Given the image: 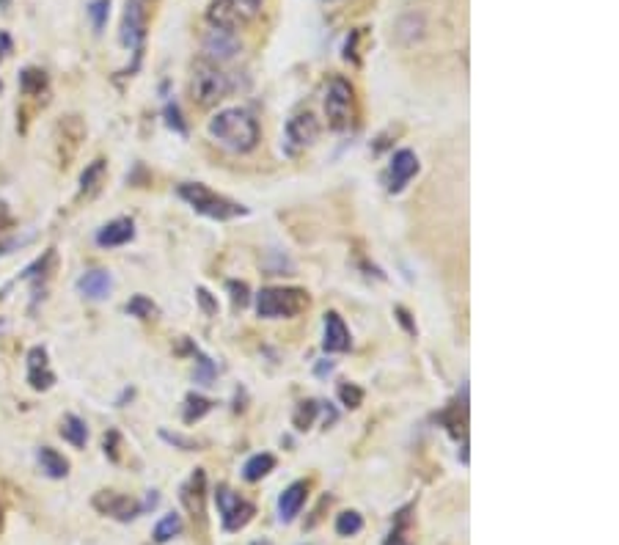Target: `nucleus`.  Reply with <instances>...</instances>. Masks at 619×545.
<instances>
[{
	"instance_id": "30",
	"label": "nucleus",
	"mask_w": 619,
	"mask_h": 545,
	"mask_svg": "<svg viewBox=\"0 0 619 545\" xmlns=\"http://www.w3.org/2000/svg\"><path fill=\"white\" fill-rule=\"evenodd\" d=\"M339 396H342V403H344L347 408H358V405L363 403V391H360L355 383H342V386H339Z\"/></svg>"
},
{
	"instance_id": "25",
	"label": "nucleus",
	"mask_w": 619,
	"mask_h": 545,
	"mask_svg": "<svg viewBox=\"0 0 619 545\" xmlns=\"http://www.w3.org/2000/svg\"><path fill=\"white\" fill-rule=\"evenodd\" d=\"M209 408H212L209 399H204V396H199V394H191V396H188V408H185V422H188V424L199 422L201 416L209 413Z\"/></svg>"
},
{
	"instance_id": "14",
	"label": "nucleus",
	"mask_w": 619,
	"mask_h": 545,
	"mask_svg": "<svg viewBox=\"0 0 619 545\" xmlns=\"http://www.w3.org/2000/svg\"><path fill=\"white\" fill-rule=\"evenodd\" d=\"M322 347L327 353H344L350 350V331L344 319L336 311H327L325 314V336H322Z\"/></svg>"
},
{
	"instance_id": "28",
	"label": "nucleus",
	"mask_w": 619,
	"mask_h": 545,
	"mask_svg": "<svg viewBox=\"0 0 619 545\" xmlns=\"http://www.w3.org/2000/svg\"><path fill=\"white\" fill-rule=\"evenodd\" d=\"M317 411H319V405L314 403V399H306V403H301L298 411H295V427L298 430H309L311 422H314V416H317Z\"/></svg>"
},
{
	"instance_id": "3",
	"label": "nucleus",
	"mask_w": 619,
	"mask_h": 545,
	"mask_svg": "<svg viewBox=\"0 0 619 545\" xmlns=\"http://www.w3.org/2000/svg\"><path fill=\"white\" fill-rule=\"evenodd\" d=\"M234 89V83L229 81L226 72L207 61V58H199L196 66H193V99L199 105H215V102H221L229 91Z\"/></svg>"
},
{
	"instance_id": "36",
	"label": "nucleus",
	"mask_w": 619,
	"mask_h": 545,
	"mask_svg": "<svg viewBox=\"0 0 619 545\" xmlns=\"http://www.w3.org/2000/svg\"><path fill=\"white\" fill-rule=\"evenodd\" d=\"M396 314H399V322H403V325H405V328H408L411 334H416V325L411 322V314H408V311H405L403 306H399V309H396Z\"/></svg>"
},
{
	"instance_id": "12",
	"label": "nucleus",
	"mask_w": 619,
	"mask_h": 545,
	"mask_svg": "<svg viewBox=\"0 0 619 545\" xmlns=\"http://www.w3.org/2000/svg\"><path fill=\"white\" fill-rule=\"evenodd\" d=\"M28 383L36 391H47L55 383V375L50 372L47 363V350L45 347H33L28 353Z\"/></svg>"
},
{
	"instance_id": "7",
	"label": "nucleus",
	"mask_w": 619,
	"mask_h": 545,
	"mask_svg": "<svg viewBox=\"0 0 619 545\" xmlns=\"http://www.w3.org/2000/svg\"><path fill=\"white\" fill-rule=\"evenodd\" d=\"M215 504H217V513H221V524L226 532L245 529L253 521V515H257V507L245 498H240V493H234L226 485L215 488Z\"/></svg>"
},
{
	"instance_id": "37",
	"label": "nucleus",
	"mask_w": 619,
	"mask_h": 545,
	"mask_svg": "<svg viewBox=\"0 0 619 545\" xmlns=\"http://www.w3.org/2000/svg\"><path fill=\"white\" fill-rule=\"evenodd\" d=\"M331 372H334V363H331V361L319 363V367H317V375H331Z\"/></svg>"
},
{
	"instance_id": "13",
	"label": "nucleus",
	"mask_w": 619,
	"mask_h": 545,
	"mask_svg": "<svg viewBox=\"0 0 619 545\" xmlns=\"http://www.w3.org/2000/svg\"><path fill=\"white\" fill-rule=\"evenodd\" d=\"M309 498V482H293L278 498V518L281 524H293L301 510H303V504Z\"/></svg>"
},
{
	"instance_id": "26",
	"label": "nucleus",
	"mask_w": 619,
	"mask_h": 545,
	"mask_svg": "<svg viewBox=\"0 0 619 545\" xmlns=\"http://www.w3.org/2000/svg\"><path fill=\"white\" fill-rule=\"evenodd\" d=\"M102 174H105V160H94V163L83 171V176H81V191H83V193H94V191H97V182L102 179Z\"/></svg>"
},
{
	"instance_id": "24",
	"label": "nucleus",
	"mask_w": 619,
	"mask_h": 545,
	"mask_svg": "<svg viewBox=\"0 0 619 545\" xmlns=\"http://www.w3.org/2000/svg\"><path fill=\"white\" fill-rule=\"evenodd\" d=\"M363 529V518L355 513V510H347V513H342L339 518H336V532L342 534V537H352V534H358Z\"/></svg>"
},
{
	"instance_id": "39",
	"label": "nucleus",
	"mask_w": 619,
	"mask_h": 545,
	"mask_svg": "<svg viewBox=\"0 0 619 545\" xmlns=\"http://www.w3.org/2000/svg\"><path fill=\"white\" fill-rule=\"evenodd\" d=\"M0 55H4V53H0Z\"/></svg>"
},
{
	"instance_id": "34",
	"label": "nucleus",
	"mask_w": 619,
	"mask_h": 545,
	"mask_svg": "<svg viewBox=\"0 0 619 545\" xmlns=\"http://www.w3.org/2000/svg\"><path fill=\"white\" fill-rule=\"evenodd\" d=\"M163 439L168 441V444H174V447H182V449H196V441H191V439H182V435H171V432H160Z\"/></svg>"
},
{
	"instance_id": "19",
	"label": "nucleus",
	"mask_w": 619,
	"mask_h": 545,
	"mask_svg": "<svg viewBox=\"0 0 619 545\" xmlns=\"http://www.w3.org/2000/svg\"><path fill=\"white\" fill-rule=\"evenodd\" d=\"M61 435H64V441H69L72 447H78L83 449L86 441H89V430H86V422L75 413H69L64 416V424H61Z\"/></svg>"
},
{
	"instance_id": "2",
	"label": "nucleus",
	"mask_w": 619,
	"mask_h": 545,
	"mask_svg": "<svg viewBox=\"0 0 619 545\" xmlns=\"http://www.w3.org/2000/svg\"><path fill=\"white\" fill-rule=\"evenodd\" d=\"M179 196L185 199L196 212L212 217V221H232V217L237 215H245V207H240L237 201L221 196L209 191L207 185H199V182H185V185H179Z\"/></svg>"
},
{
	"instance_id": "15",
	"label": "nucleus",
	"mask_w": 619,
	"mask_h": 545,
	"mask_svg": "<svg viewBox=\"0 0 619 545\" xmlns=\"http://www.w3.org/2000/svg\"><path fill=\"white\" fill-rule=\"evenodd\" d=\"M319 135V124L311 114H298L295 119H289L286 124V138L293 147L303 149V147H311V143L317 141Z\"/></svg>"
},
{
	"instance_id": "17",
	"label": "nucleus",
	"mask_w": 619,
	"mask_h": 545,
	"mask_svg": "<svg viewBox=\"0 0 619 545\" xmlns=\"http://www.w3.org/2000/svg\"><path fill=\"white\" fill-rule=\"evenodd\" d=\"M78 289L89 301H102V298L111 295L114 278H111V273H105V270H89L86 276H81Z\"/></svg>"
},
{
	"instance_id": "11",
	"label": "nucleus",
	"mask_w": 619,
	"mask_h": 545,
	"mask_svg": "<svg viewBox=\"0 0 619 545\" xmlns=\"http://www.w3.org/2000/svg\"><path fill=\"white\" fill-rule=\"evenodd\" d=\"M419 174V158L411 149H399L388 166V191L399 193Z\"/></svg>"
},
{
	"instance_id": "29",
	"label": "nucleus",
	"mask_w": 619,
	"mask_h": 545,
	"mask_svg": "<svg viewBox=\"0 0 619 545\" xmlns=\"http://www.w3.org/2000/svg\"><path fill=\"white\" fill-rule=\"evenodd\" d=\"M127 311L132 317H140V319H149L152 314H157V306L149 301V298H143V295H135L130 303H127Z\"/></svg>"
},
{
	"instance_id": "1",
	"label": "nucleus",
	"mask_w": 619,
	"mask_h": 545,
	"mask_svg": "<svg viewBox=\"0 0 619 545\" xmlns=\"http://www.w3.org/2000/svg\"><path fill=\"white\" fill-rule=\"evenodd\" d=\"M209 135L229 152L245 155L259 143V124L242 107H226L209 119Z\"/></svg>"
},
{
	"instance_id": "35",
	"label": "nucleus",
	"mask_w": 619,
	"mask_h": 545,
	"mask_svg": "<svg viewBox=\"0 0 619 545\" xmlns=\"http://www.w3.org/2000/svg\"><path fill=\"white\" fill-rule=\"evenodd\" d=\"M199 301H201V306L212 314V311H217V303H212V298H209V293L207 289H199Z\"/></svg>"
},
{
	"instance_id": "27",
	"label": "nucleus",
	"mask_w": 619,
	"mask_h": 545,
	"mask_svg": "<svg viewBox=\"0 0 619 545\" xmlns=\"http://www.w3.org/2000/svg\"><path fill=\"white\" fill-rule=\"evenodd\" d=\"M107 14H111V0H91L89 4V17L94 22V30L99 33L107 22Z\"/></svg>"
},
{
	"instance_id": "10",
	"label": "nucleus",
	"mask_w": 619,
	"mask_h": 545,
	"mask_svg": "<svg viewBox=\"0 0 619 545\" xmlns=\"http://www.w3.org/2000/svg\"><path fill=\"white\" fill-rule=\"evenodd\" d=\"M240 53V39H237V33L232 30H221V28H212L207 33V39H204V58L212 61V64H226L232 61L234 55Z\"/></svg>"
},
{
	"instance_id": "9",
	"label": "nucleus",
	"mask_w": 619,
	"mask_h": 545,
	"mask_svg": "<svg viewBox=\"0 0 619 545\" xmlns=\"http://www.w3.org/2000/svg\"><path fill=\"white\" fill-rule=\"evenodd\" d=\"M94 507L102 513V515H111L116 521H132L143 513V507L130 498V496H122V493H114V490H102L94 496Z\"/></svg>"
},
{
	"instance_id": "5",
	"label": "nucleus",
	"mask_w": 619,
	"mask_h": 545,
	"mask_svg": "<svg viewBox=\"0 0 619 545\" xmlns=\"http://www.w3.org/2000/svg\"><path fill=\"white\" fill-rule=\"evenodd\" d=\"M149 14H152V0H127L124 20H122V45L135 53V66L140 61L143 39H147Z\"/></svg>"
},
{
	"instance_id": "6",
	"label": "nucleus",
	"mask_w": 619,
	"mask_h": 545,
	"mask_svg": "<svg viewBox=\"0 0 619 545\" xmlns=\"http://www.w3.org/2000/svg\"><path fill=\"white\" fill-rule=\"evenodd\" d=\"M309 303L303 289H278V286H267L259 293L257 298V311L259 317H295L298 311H303Z\"/></svg>"
},
{
	"instance_id": "4",
	"label": "nucleus",
	"mask_w": 619,
	"mask_h": 545,
	"mask_svg": "<svg viewBox=\"0 0 619 545\" xmlns=\"http://www.w3.org/2000/svg\"><path fill=\"white\" fill-rule=\"evenodd\" d=\"M262 12V0H212L207 9V22L212 28L237 33L242 25L257 20Z\"/></svg>"
},
{
	"instance_id": "32",
	"label": "nucleus",
	"mask_w": 619,
	"mask_h": 545,
	"mask_svg": "<svg viewBox=\"0 0 619 545\" xmlns=\"http://www.w3.org/2000/svg\"><path fill=\"white\" fill-rule=\"evenodd\" d=\"M105 455L111 460H119V432H107L105 435Z\"/></svg>"
},
{
	"instance_id": "21",
	"label": "nucleus",
	"mask_w": 619,
	"mask_h": 545,
	"mask_svg": "<svg viewBox=\"0 0 619 545\" xmlns=\"http://www.w3.org/2000/svg\"><path fill=\"white\" fill-rule=\"evenodd\" d=\"M276 468V457L273 455H253L248 463H245V468H242V477L248 480V482H259L262 477H267L270 471Z\"/></svg>"
},
{
	"instance_id": "22",
	"label": "nucleus",
	"mask_w": 619,
	"mask_h": 545,
	"mask_svg": "<svg viewBox=\"0 0 619 545\" xmlns=\"http://www.w3.org/2000/svg\"><path fill=\"white\" fill-rule=\"evenodd\" d=\"M20 86H22L25 94H42L47 89V75L42 69L28 66V69H22V75H20Z\"/></svg>"
},
{
	"instance_id": "16",
	"label": "nucleus",
	"mask_w": 619,
	"mask_h": 545,
	"mask_svg": "<svg viewBox=\"0 0 619 545\" xmlns=\"http://www.w3.org/2000/svg\"><path fill=\"white\" fill-rule=\"evenodd\" d=\"M132 237H135V224L130 221V217H116V221H111V224L97 232V245L116 248V245L130 243Z\"/></svg>"
},
{
	"instance_id": "31",
	"label": "nucleus",
	"mask_w": 619,
	"mask_h": 545,
	"mask_svg": "<svg viewBox=\"0 0 619 545\" xmlns=\"http://www.w3.org/2000/svg\"><path fill=\"white\" fill-rule=\"evenodd\" d=\"M165 119H168V127H174L176 132H182V135L188 132V127L182 124V116H179V107H176V105H168V107H165Z\"/></svg>"
},
{
	"instance_id": "23",
	"label": "nucleus",
	"mask_w": 619,
	"mask_h": 545,
	"mask_svg": "<svg viewBox=\"0 0 619 545\" xmlns=\"http://www.w3.org/2000/svg\"><path fill=\"white\" fill-rule=\"evenodd\" d=\"M182 532V518L176 515V513H171V515H163L160 521H157V526H155V542H168V540H174L176 534Z\"/></svg>"
},
{
	"instance_id": "8",
	"label": "nucleus",
	"mask_w": 619,
	"mask_h": 545,
	"mask_svg": "<svg viewBox=\"0 0 619 545\" xmlns=\"http://www.w3.org/2000/svg\"><path fill=\"white\" fill-rule=\"evenodd\" d=\"M325 116L334 130L344 132L352 124V86L344 78H334L325 94Z\"/></svg>"
},
{
	"instance_id": "33",
	"label": "nucleus",
	"mask_w": 619,
	"mask_h": 545,
	"mask_svg": "<svg viewBox=\"0 0 619 545\" xmlns=\"http://www.w3.org/2000/svg\"><path fill=\"white\" fill-rule=\"evenodd\" d=\"M229 289L234 293V295H232L234 306H240V309H242V306H248V286H245V284H237V281H232V284H229Z\"/></svg>"
},
{
	"instance_id": "18",
	"label": "nucleus",
	"mask_w": 619,
	"mask_h": 545,
	"mask_svg": "<svg viewBox=\"0 0 619 545\" xmlns=\"http://www.w3.org/2000/svg\"><path fill=\"white\" fill-rule=\"evenodd\" d=\"M411 513H413V504L403 507V510L394 515V526H391L383 545H416L411 540Z\"/></svg>"
},
{
	"instance_id": "38",
	"label": "nucleus",
	"mask_w": 619,
	"mask_h": 545,
	"mask_svg": "<svg viewBox=\"0 0 619 545\" xmlns=\"http://www.w3.org/2000/svg\"><path fill=\"white\" fill-rule=\"evenodd\" d=\"M253 545H273L270 540H257V542H253Z\"/></svg>"
},
{
	"instance_id": "20",
	"label": "nucleus",
	"mask_w": 619,
	"mask_h": 545,
	"mask_svg": "<svg viewBox=\"0 0 619 545\" xmlns=\"http://www.w3.org/2000/svg\"><path fill=\"white\" fill-rule=\"evenodd\" d=\"M39 463H42L45 474L53 477V480H64V477L69 474V463H66V457L58 455V452L50 449V447H42V449H39Z\"/></svg>"
}]
</instances>
